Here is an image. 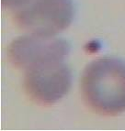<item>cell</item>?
<instances>
[{"label": "cell", "mask_w": 125, "mask_h": 131, "mask_svg": "<svg viewBox=\"0 0 125 131\" xmlns=\"http://www.w3.org/2000/svg\"><path fill=\"white\" fill-rule=\"evenodd\" d=\"M86 105L97 113L115 116L125 111V61L100 58L91 61L81 77Z\"/></svg>", "instance_id": "6da1fadb"}, {"label": "cell", "mask_w": 125, "mask_h": 131, "mask_svg": "<svg viewBox=\"0 0 125 131\" xmlns=\"http://www.w3.org/2000/svg\"><path fill=\"white\" fill-rule=\"evenodd\" d=\"M70 50L65 39L29 34L10 44L8 56L16 66L28 70L41 64L64 61Z\"/></svg>", "instance_id": "277c9868"}, {"label": "cell", "mask_w": 125, "mask_h": 131, "mask_svg": "<svg viewBox=\"0 0 125 131\" xmlns=\"http://www.w3.org/2000/svg\"><path fill=\"white\" fill-rule=\"evenodd\" d=\"M14 12L18 26L30 34L53 37L72 23L75 7L72 0H26Z\"/></svg>", "instance_id": "7a4b0ae2"}, {"label": "cell", "mask_w": 125, "mask_h": 131, "mask_svg": "<svg viewBox=\"0 0 125 131\" xmlns=\"http://www.w3.org/2000/svg\"><path fill=\"white\" fill-rule=\"evenodd\" d=\"M1 1H2L3 6L14 10V9H16L20 6H21L26 0H1Z\"/></svg>", "instance_id": "5b68a950"}, {"label": "cell", "mask_w": 125, "mask_h": 131, "mask_svg": "<svg viewBox=\"0 0 125 131\" xmlns=\"http://www.w3.org/2000/svg\"><path fill=\"white\" fill-rule=\"evenodd\" d=\"M72 73L64 61L41 64L25 71L26 92L34 101L53 105L69 92Z\"/></svg>", "instance_id": "3957f363"}]
</instances>
